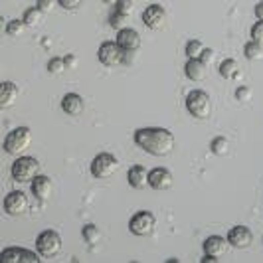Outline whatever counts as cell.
Wrapping results in <instances>:
<instances>
[{"instance_id":"6da1fadb","label":"cell","mask_w":263,"mask_h":263,"mask_svg":"<svg viewBox=\"0 0 263 263\" xmlns=\"http://www.w3.org/2000/svg\"><path fill=\"white\" fill-rule=\"evenodd\" d=\"M133 141L139 148H143L146 155H153V157H168L176 146V139H174L172 131L164 129V127L137 129L133 135Z\"/></svg>"},{"instance_id":"7a4b0ae2","label":"cell","mask_w":263,"mask_h":263,"mask_svg":"<svg viewBox=\"0 0 263 263\" xmlns=\"http://www.w3.org/2000/svg\"><path fill=\"white\" fill-rule=\"evenodd\" d=\"M186 111L194 119H208L212 115V99L210 95L202 89H192L184 99Z\"/></svg>"},{"instance_id":"3957f363","label":"cell","mask_w":263,"mask_h":263,"mask_svg":"<svg viewBox=\"0 0 263 263\" xmlns=\"http://www.w3.org/2000/svg\"><path fill=\"white\" fill-rule=\"evenodd\" d=\"M30 143H32V131L28 127H16L6 135L2 148H4V153L12 155V157H20L30 146Z\"/></svg>"},{"instance_id":"277c9868","label":"cell","mask_w":263,"mask_h":263,"mask_svg":"<svg viewBox=\"0 0 263 263\" xmlns=\"http://www.w3.org/2000/svg\"><path fill=\"white\" fill-rule=\"evenodd\" d=\"M10 174L16 182H32L40 174V162L34 157H20L14 160Z\"/></svg>"},{"instance_id":"5b68a950","label":"cell","mask_w":263,"mask_h":263,"mask_svg":"<svg viewBox=\"0 0 263 263\" xmlns=\"http://www.w3.org/2000/svg\"><path fill=\"white\" fill-rule=\"evenodd\" d=\"M155 230H157V216L151 210L137 212V214H133L131 220H129V232H131L133 236H153Z\"/></svg>"},{"instance_id":"8992f818","label":"cell","mask_w":263,"mask_h":263,"mask_svg":"<svg viewBox=\"0 0 263 263\" xmlns=\"http://www.w3.org/2000/svg\"><path fill=\"white\" fill-rule=\"evenodd\" d=\"M62 236L55 230H44L36 237V251L42 257H55L62 251Z\"/></svg>"},{"instance_id":"52a82bcc","label":"cell","mask_w":263,"mask_h":263,"mask_svg":"<svg viewBox=\"0 0 263 263\" xmlns=\"http://www.w3.org/2000/svg\"><path fill=\"white\" fill-rule=\"evenodd\" d=\"M117 168H119V160L111 153H99L91 160V166H89L93 178H99V180H105L109 176H113L117 172Z\"/></svg>"},{"instance_id":"ba28073f","label":"cell","mask_w":263,"mask_h":263,"mask_svg":"<svg viewBox=\"0 0 263 263\" xmlns=\"http://www.w3.org/2000/svg\"><path fill=\"white\" fill-rule=\"evenodd\" d=\"M42 255L38 251H30L24 248H6L0 251V263H40Z\"/></svg>"},{"instance_id":"9c48e42d","label":"cell","mask_w":263,"mask_h":263,"mask_svg":"<svg viewBox=\"0 0 263 263\" xmlns=\"http://www.w3.org/2000/svg\"><path fill=\"white\" fill-rule=\"evenodd\" d=\"M121 58H123V50L117 46L115 40H107L99 46L97 50V60L105 67H115L121 66Z\"/></svg>"},{"instance_id":"30bf717a","label":"cell","mask_w":263,"mask_h":263,"mask_svg":"<svg viewBox=\"0 0 263 263\" xmlns=\"http://www.w3.org/2000/svg\"><path fill=\"white\" fill-rule=\"evenodd\" d=\"M166 18H168V14H166V8L162 4H151V6H146L143 16H141L143 24L148 30H162L164 24H166Z\"/></svg>"},{"instance_id":"8fae6325","label":"cell","mask_w":263,"mask_h":263,"mask_svg":"<svg viewBox=\"0 0 263 263\" xmlns=\"http://www.w3.org/2000/svg\"><path fill=\"white\" fill-rule=\"evenodd\" d=\"M28 208H30V202L22 190H12L4 198V212L8 216H24Z\"/></svg>"},{"instance_id":"7c38bea8","label":"cell","mask_w":263,"mask_h":263,"mask_svg":"<svg viewBox=\"0 0 263 263\" xmlns=\"http://www.w3.org/2000/svg\"><path fill=\"white\" fill-rule=\"evenodd\" d=\"M226 239L236 250H248V248H251V243H253V232H251L248 226H241V224L234 226V228H230Z\"/></svg>"},{"instance_id":"4fadbf2b","label":"cell","mask_w":263,"mask_h":263,"mask_svg":"<svg viewBox=\"0 0 263 263\" xmlns=\"http://www.w3.org/2000/svg\"><path fill=\"white\" fill-rule=\"evenodd\" d=\"M174 184V176H172V172L168 168H164V166H157V168H153V171H148V186L153 188V190H168L172 188Z\"/></svg>"},{"instance_id":"5bb4252c","label":"cell","mask_w":263,"mask_h":263,"mask_svg":"<svg viewBox=\"0 0 263 263\" xmlns=\"http://www.w3.org/2000/svg\"><path fill=\"white\" fill-rule=\"evenodd\" d=\"M117 46L121 50H125V52H139V48H141V36H139V32L137 30H133V28H121L117 30Z\"/></svg>"},{"instance_id":"9a60e30c","label":"cell","mask_w":263,"mask_h":263,"mask_svg":"<svg viewBox=\"0 0 263 263\" xmlns=\"http://www.w3.org/2000/svg\"><path fill=\"white\" fill-rule=\"evenodd\" d=\"M18 95H20V89L14 81H2L0 83V111L16 105Z\"/></svg>"},{"instance_id":"2e32d148","label":"cell","mask_w":263,"mask_h":263,"mask_svg":"<svg viewBox=\"0 0 263 263\" xmlns=\"http://www.w3.org/2000/svg\"><path fill=\"white\" fill-rule=\"evenodd\" d=\"M202 250H204V253H208V255L222 257V255H226L228 250H230V243H228V239L222 236H210L204 239Z\"/></svg>"},{"instance_id":"e0dca14e","label":"cell","mask_w":263,"mask_h":263,"mask_svg":"<svg viewBox=\"0 0 263 263\" xmlns=\"http://www.w3.org/2000/svg\"><path fill=\"white\" fill-rule=\"evenodd\" d=\"M62 109H64V113L69 115V117H78V115L83 113V109H85V101H83V97L78 95V93H66L62 97Z\"/></svg>"},{"instance_id":"ac0fdd59","label":"cell","mask_w":263,"mask_h":263,"mask_svg":"<svg viewBox=\"0 0 263 263\" xmlns=\"http://www.w3.org/2000/svg\"><path fill=\"white\" fill-rule=\"evenodd\" d=\"M30 184H32V194L38 198V200H48V198L52 196L53 184H52V178H50V176L38 174Z\"/></svg>"},{"instance_id":"d6986e66","label":"cell","mask_w":263,"mask_h":263,"mask_svg":"<svg viewBox=\"0 0 263 263\" xmlns=\"http://www.w3.org/2000/svg\"><path fill=\"white\" fill-rule=\"evenodd\" d=\"M127 182L135 190H145L146 186H148V171H146L145 166H141V164H135L127 172Z\"/></svg>"},{"instance_id":"ffe728a7","label":"cell","mask_w":263,"mask_h":263,"mask_svg":"<svg viewBox=\"0 0 263 263\" xmlns=\"http://www.w3.org/2000/svg\"><path fill=\"white\" fill-rule=\"evenodd\" d=\"M206 64L200 58H188V62L184 64V76L190 81H202L206 78Z\"/></svg>"},{"instance_id":"44dd1931","label":"cell","mask_w":263,"mask_h":263,"mask_svg":"<svg viewBox=\"0 0 263 263\" xmlns=\"http://www.w3.org/2000/svg\"><path fill=\"white\" fill-rule=\"evenodd\" d=\"M218 71H220V76L224 79H236L237 73H239V64H237V60L234 58H226L224 62L218 66Z\"/></svg>"},{"instance_id":"7402d4cb","label":"cell","mask_w":263,"mask_h":263,"mask_svg":"<svg viewBox=\"0 0 263 263\" xmlns=\"http://www.w3.org/2000/svg\"><path fill=\"white\" fill-rule=\"evenodd\" d=\"M210 151L212 155H216V157H226L228 151H230V141L226 137H216V139H212Z\"/></svg>"},{"instance_id":"603a6c76","label":"cell","mask_w":263,"mask_h":263,"mask_svg":"<svg viewBox=\"0 0 263 263\" xmlns=\"http://www.w3.org/2000/svg\"><path fill=\"white\" fill-rule=\"evenodd\" d=\"M81 236H83V239H85L87 243L95 246V243H99V241H101V230H99L95 224H87V226H83Z\"/></svg>"},{"instance_id":"cb8c5ba5","label":"cell","mask_w":263,"mask_h":263,"mask_svg":"<svg viewBox=\"0 0 263 263\" xmlns=\"http://www.w3.org/2000/svg\"><path fill=\"white\" fill-rule=\"evenodd\" d=\"M42 10H40L38 6H32V8H28L24 16H22V22L26 24V28H34L38 26L40 22H42Z\"/></svg>"},{"instance_id":"d4e9b609","label":"cell","mask_w":263,"mask_h":263,"mask_svg":"<svg viewBox=\"0 0 263 263\" xmlns=\"http://www.w3.org/2000/svg\"><path fill=\"white\" fill-rule=\"evenodd\" d=\"M243 55H246L248 60H261L263 58V44L250 40V42L243 46Z\"/></svg>"},{"instance_id":"484cf974","label":"cell","mask_w":263,"mask_h":263,"mask_svg":"<svg viewBox=\"0 0 263 263\" xmlns=\"http://www.w3.org/2000/svg\"><path fill=\"white\" fill-rule=\"evenodd\" d=\"M202 50H204V44L200 40H188L186 42V58H200Z\"/></svg>"},{"instance_id":"4316f807","label":"cell","mask_w":263,"mask_h":263,"mask_svg":"<svg viewBox=\"0 0 263 263\" xmlns=\"http://www.w3.org/2000/svg\"><path fill=\"white\" fill-rule=\"evenodd\" d=\"M24 30H26V24L22 20H10L8 26H6V34L12 36V38H18V36L24 34Z\"/></svg>"},{"instance_id":"83f0119b","label":"cell","mask_w":263,"mask_h":263,"mask_svg":"<svg viewBox=\"0 0 263 263\" xmlns=\"http://www.w3.org/2000/svg\"><path fill=\"white\" fill-rule=\"evenodd\" d=\"M48 71L52 73V76H60V73H64L66 71V64H64V58H52L50 62H48Z\"/></svg>"},{"instance_id":"f1b7e54d","label":"cell","mask_w":263,"mask_h":263,"mask_svg":"<svg viewBox=\"0 0 263 263\" xmlns=\"http://www.w3.org/2000/svg\"><path fill=\"white\" fill-rule=\"evenodd\" d=\"M127 18L129 16H125V14L117 12L115 8H113V12L109 14V26L115 28V30H121V28L125 26V22H127Z\"/></svg>"},{"instance_id":"f546056e","label":"cell","mask_w":263,"mask_h":263,"mask_svg":"<svg viewBox=\"0 0 263 263\" xmlns=\"http://www.w3.org/2000/svg\"><path fill=\"white\" fill-rule=\"evenodd\" d=\"M251 95H253V93H251V89L248 87V85H239V87L236 89V99L237 101H241V103L250 101Z\"/></svg>"},{"instance_id":"4dcf8cb0","label":"cell","mask_w":263,"mask_h":263,"mask_svg":"<svg viewBox=\"0 0 263 263\" xmlns=\"http://www.w3.org/2000/svg\"><path fill=\"white\" fill-rule=\"evenodd\" d=\"M64 10H78L79 6H83L85 0H55Z\"/></svg>"},{"instance_id":"1f68e13d","label":"cell","mask_w":263,"mask_h":263,"mask_svg":"<svg viewBox=\"0 0 263 263\" xmlns=\"http://www.w3.org/2000/svg\"><path fill=\"white\" fill-rule=\"evenodd\" d=\"M251 40L263 44V20H259V22L253 24V28H251Z\"/></svg>"},{"instance_id":"d6a6232c","label":"cell","mask_w":263,"mask_h":263,"mask_svg":"<svg viewBox=\"0 0 263 263\" xmlns=\"http://www.w3.org/2000/svg\"><path fill=\"white\" fill-rule=\"evenodd\" d=\"M131 4H133L131 0H119L117 4L113 6V8H115L117 12L125 14V16H129V14H131V10H133V6H131Z\"/></svg>"},{"instance_id":"836d02e7","label":"cell","mask_w":263,"mask_h":263,"mask_svg":"<svg viewBox=\"0 0 263 263\" xmlns=\"http://www.w3.org/2000/svg\"><path fill=\"white\" fill-rule=\"evenodd\" d=\"M214 58H216V52H214L212 48H206V46H204V50L200 53V60H202L206 66H210L212 62H214Z\"/></svg>"},{"instance_id":"e575fe53","label":"cell","mask_w":263,"mask_h":263,"mask_svg":"<svg viewBox=\"0 0 263 263\" xmlns=\"http://www.w3.org/2000/svg\"><path fill=\"white\" fill-rule=\"evenodd\" d=\"M36 6H38V8L44 14H46V12H52L53 6H55V0H38V2H36Z\"/></svg>"},{"instance_id":"d590c367","label":"cell","mask_w":263,"mask_h":263,"mask_svg":"<svg viewBox=\"0 0 263 263\" xmlns=\"http://www.w3.org/2000/svg\"><path fill=\"white\" fill-rule=\"evenodd\" d=\"M137 58V52H125L123 50V58H121V66H131Z\"/></svg>"},{"instance_id":"8d00e7d4","label":"cell","mask_w":263,"mask_h":263,"mask_svg":"<svg viewBox=\"0 0 263 263\" xmlns=\"http://www.w3.org/2000/svg\"><path fill=\"white\" fill-rule=\"evenodd\" d=\"M64 64H66V69H71V67L78 66V58L73 53H67V55H64Z\"/></svg>"},{"instance_id":"74e56055","label":"cell","mask_w":263,"mask_h":263,"mask_svg":"<svg viewBox=\"0 0 263 263\" xmlns=\"http://www.w3.org/2000/svg\"><path fill=\"white\" fill-rule=\"evenodd\" d=\"M218 261H220V257L208 255V253H204V257H202V263H218Z\"/></svg>"},{"instance_id":"f35d334b","label":"cell","mask_w":263,"mask_h":263,"mask_svg":"<svg viewBox=\"0 0 263 263\" xmlns=\"http://www.w3.org/2000/svg\"><path fill=\"white\" fill-rule=\"evenodd\" d=\"M6 26H8V20H6L4 16H0V36L6 34Z\"/></svg>"},{"instance_id":"ab89813d","label":"cell","mask_w":263,"mask_h":263,"mask_svg":"<svg viewBox=\"0 0 263 263\" xmlns=\"http://www.w3.org/2000/svg\"><path fill=\"white\" fill-rule=\"evenodd\" d=\"M255 16H257V20H263V0L255 6Z\"/></svg>"},{"instance_id":"60d3db41","label":"cell","mask_w":263,"mask_h":263,"mask_svg":"<svg viewBox=\"0 0 263 263\" xmlns=\"http://www.w3.org/2000/svg\"><path fill=\"white\" fill-rule=\"evenodd\" d=\"M103 2H105L107 6H115V4H117L119 0H103Z\"/></svg>"},{"instance_id":"b9f144b4","label":"cell","mask_w":263,"mask_h":263,"mask_svg":"<svg viewBox=\"0 0 263 263\" xmlns=\"http://www.w3.org/2000/svg\"><path fill=\"white\" fill-rule=\"evenodd\" d=\"M166 263H180V259H176V257H171V259H166Z\"/></svg>"},{"instance_id":"7bdbcfd3","label":"cell","mask_w":263,"mask_h":263,"mask_svg":"<svg viewBox=\"0 0 263 263\" xmlns=\"http://www.w3.org/2000/svg\"><path fill=\"white\" fill-rule=\"evenodd\" d=\"M131 2H137V0H131Z\"/></svg>"},{"instance_id":"ee69618b","label":"cell","mask_w":263,"mask_h":263,"mask_svg":"<svg viewBox=\"0 0 263 263\" xmlns=\"http://www.w3.org/2000/svg\"><path fill=\"white\" fill-rule=\"evenodd\" d=\"M0 73H2V69H0Z\"/></svg>"}]
</instances>
